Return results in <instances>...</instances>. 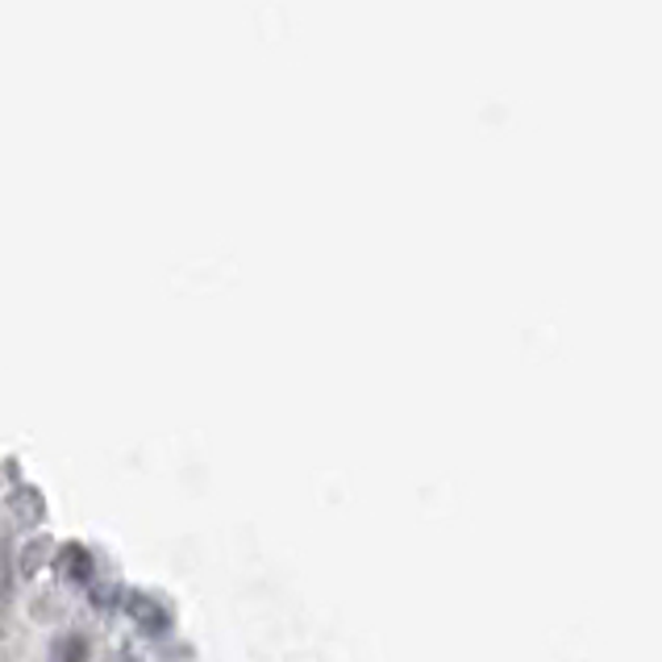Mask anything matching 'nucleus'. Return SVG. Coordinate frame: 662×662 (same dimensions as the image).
<instances>
[{
  "label": "nucleus",
  "mask_w": 662,
  "mask_h": 662,
  "mask_svg": "<svg viewBox=\"0 0 662 662\" xmlns=\"http://www.w3.org/2000/svg\"><path fill=\"white\" fill-rule=\"evenodd\" d=\"M51 662H88V642L84 638H59Z\"/></svg>",
  "instance_id": "f257e3e1"
},
{
  "label": "nucleus",
  "mask_w": 662,
  "mask_h": 662,
  "mask_svg": "<svg viewBox=\"0 0 662 662\" xmlns=\"http://www.w3.org/2000/svg\"><path fill=\"white\" fill-rule=\"evenodd\" d=\"M9 588H13V571H9V546L0 542V609L9 604Z\"/></svg>",
  "instance_id": "f03ea898"
}]
</instances>
